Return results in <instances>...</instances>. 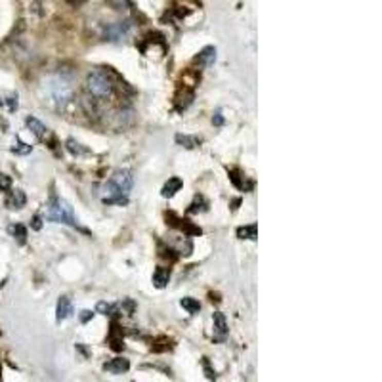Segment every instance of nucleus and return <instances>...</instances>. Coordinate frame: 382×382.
Here are the masks:
<instances>
[{
	"label": "nucleus",
	"mask_w": 382,
	"mask_h": 382,
	"mask_svg": "<svg viewBox=\"0 0 382 382\" xmlns=\"http://www.w3.org/2000/svg\"><path fill=\"white\" fill-rule=\"evenodd\" d=\"M46 220L54 222V224H65L71 228H79V222L73 214V208L69 207V203L61 201V199H54L50 203V207L46 210Z\"/></svg>",
	"instance_id": "obj_1"
},
{
	"label": "nucleus",
	"mask_w": 382,
	"mask_h": 382,
	"mask_svg": "<svg viewBox=\"0 0 382 382\" xmlns=\"http://www.w3.org/2000/svg\"><path fill=\"white\" fill-rule=\"evenodd\" d=\"M134 186V176L130 170H117L113 178L105 184V191L107 197H119V195H126Z\"/></svg>",
	"instance_id": "obj_2"
},
{
	"label": "nucleus",
	"mask_w": 382,
	"mask_h": 382,
	"mask_svg": "<svg viewBox=\"0 0 382 382\" xmlns=\"http://www.w3.org/2000/svg\"><path fill=\"white\" fill-rule=\"evenodd\" d=\"M86 84L88 90L96 98H109V96L113 94V82H111V79L103 71H94V73L88 75Z\"/></svg>",
	"instance_id": "obj_3"
},
{
	"label": "nucleus",
	"mask_w": 382,
	"mask_h": 382,
	"mask_svg": "<svg viewBox=\"0 0 382 382\" xmlns=\"http://www.w3.org/2000/svg\"><path fill=\"white\" fill-rule=\"evenodd\" d=\"M128 31H130V25H128L126 21H119V23H113V25L105 27V37H107L109 41L119 42V41H124V37L128 34Z\"/></svg>",
	"instance_id": "obj_4"
},
{
	"label": "nucleus",
	"mask_w": 382,
	"mask_h": 382,
	"mask_svg": "<svg viewBox=\"0 0 382 382\" xmlns=\"http://www.w3.org/2000/svg\"><path fill=\"white\" fill-rule=\"evenodd\" d=\"M212 323H214V340L224 342L228 338V323H226L224 314L216 312V314L212 315Z\"/></svg>",
	"instance_id": "obj_5"
},
{
	"label": "nucleus",
	"mask_w": 382,
	"mask_h": 382,
	"mask_svg": "<svg viewBox=\"0 0 382 382\" xmlns=\"http://www.w3.org/2000/svg\"><path fill=\"white\" fill-rule=\"evenodd\" d=\"M216 61V48L214 46H207L203 48L199 56H195L193 63H199V65H205V67H210Z\"/></svg>",
	"instance_id": "obj_6"
},
{
	"label": "nucleus",
	"mask_w": 382,
	"mask_h": 382,
	"mask_svg": "<svg viewBox=\"0 0 382 382\" xmlns=\"http://www.w3.org/2000/svg\"><path fill=\"white\" fill-rule=\"evenodd\" d=\"M71 314H73L71 300H69L67 296H61L60 300H58V308H56V319H58V321H63V319H67Z\"/></svg>",
	"instance_id": "obj_7"
},
{
	"label": "nucleus",
	"mask_w": 382,
	"mask_h": 382,
	"mask_svg": "<svg viewBox=\"0 0 382 382\" xmlns=\"http://www.w3.org/2000/svg\"><path fill=\"white\" fill-rule=\"evenodd\" d=\"M103 369H105V371H109V373H115V375H122V373H126L128 369H130V363H128V359L117 357V359H113V361L105 363V365H103Z\"/></svg>",
	"instance_id": "obj_8"
},
{
	"label": "nucleus",
	"mask_w": 382,
	"mask_h": 382,
	"mask_svg": "<svg viewBox=\"0 0 382 382\" xmlns=\"http://www.w3.org/2000/svg\"><path fill=\"white\" fill-rule=\"evenodd\" d=\"M25 203H27V197H25V193H23L21 189H15V191H12V193H10V197L6 199V207L12 208V210H15V208L25 207Z\"/></svg>",
	"instance_id": "obj_9"
},
{
	"label": "nucleus",
	"mask_w": 382,
	"mask_h": 382,
	"mask_svg": "<svg viewBox=\"0 0 382 382\" xmlns=\"http://www.w3.org/2000/svg\"><path fill=\"white\" fill-rule=\"evenodd\" d=\"M181 189V180L180 178H170V180L162 186V191L161 195L162 197H167V199H170V197H174L178 191Z\"/></svg>",
	"instance_id": "obj_10"
},
{
	"label": "nucleus",
	"mask_w": 382,
	"mask_h": 382,
	"mask_svg": "<svg viewBox=\"0 0 382 382\" xmlns=\"http://www.w3.org/2000/svg\"><path fill=\"white\" fill-rule=\"evenodd\" d=\"M8 233L12 235L14 239H17L20 245H23V243L27 241V228L23 224H12V226H8Z\"/></svg>",
	"instance_id": "obj_11"
},
{
	"label": "nucleus",
	"mask_w": 382,
	"mask_h": 382,
	"mask_svg": "<svg viewBox=\"0 0 382 382\" xmlns=\"http://www.w3.org/2000/svg\"><path fill=\"white\" fill-rule=\"evenodd\" d=\"M176 143H178V145H181V148H186V149H195V148H199L201 140H199L197 136L176 134Z\"/></svg>",
	"instance_id": "obj_12"
},
{
	"label": "nucleus",
	"mask_w": 382,
	"mask_h": 382,
	"mask_svg": "<svg viewBox=\"0 0 382 382\" xmlns=\"http://www.w3.org/2000/svg\"><path fill=\"white\" fill-rule=\"evenodd\" d=\"M25 124H27V128L33 132L34 136H37V138H42V136L46 134V130H48V128L44 126V124H42L39 119H34V117H27Z\"/></svg>",
	"instance_id": "obj_13"
},
{
	"label": "nucleus",
	"mask_w": 382,
	"mask_h": 382,
	"mask_svg": "<svg viewBox=\"0 0 382 382\" xmlns=\"http://www.w3.org/2000/svg\"><path fill=\"white\" fill-rule=\"evenodd\" d=\"M170 281V271L165 268H157L153 274V285L157 288H162L167 287V283Z\"/></svg>",
	"instance_id": "obj_14"
},
{
	"label": "nucleus",
	"mask_w": 382,
	"mask_h": 382,
	"mask_svg": "<svg viewBox=\"0 0 382 382\" xmlns=\"http://www.w3.org/2000/svg\"><path fill=\"white\" fill-rule=\"evenodd\" d=\"M237 237H239V239H250V241H256V237H258V228H256V224L247 226V228H239L237 229Z\"/></svg>",
	"instance_id": "obj_15"
},
{
	"label": "nucleus",
	"mask_w": 382,
	"mask_h": 382,
	"mask_svg": "<svg viewBox=\"0 0 382 382\" xmlns=\"http://www.w3.org/2000/svg\"><path fill=\"white\" fill-rule=\"evenodd\" d=\"M65 148H67L69 153L75 155V157H77V155H86V153H88V149H86V148H82L81 143H79L77 140H73V138H69L67 143H65Z\"/></svg>",
	"instance_id": "obj_16"
},
{
	"label": "nucleus",
	"mask_w": 382,
	"mask_h": 382,
	"mask_svg": "<svg viewBox=\"0 0 382 382\" xmlns=\"http://www.w3.org/2000/svg\"><path fill=\"white\" fill-rule=\"evenodd\" d=\"M12 151H14L15 155H29L31 151H33V148H31V145H27L25 141H21L20 138L15 136L14 145H12Z\"/></svg>",
	"instance_id": "obj_17"
},
{
	"label": "nucleus",
	"mask_w": 382,
	"mask_h": 382,
	"mask_svg": "<svg viewBox=\"0 0 382 382\" xmlns=\"http://www.w3.org/2000/svg\"><path fill=\"white\" fill-rule=\"evenodd\" d=\"M181 308L188 310L189 314H199V310H201V304L195 300V298H181Z\"/></svg>",
	"instance_id": "obj_18"
},
{
	"label": "nucleus",
	"mask_w": 382,
	"mask_h": 382,
	"mask_svg": "<svg viewBox=\"0 0 382 382\" xmlns=\"http://www.w3.org/2000/svg\"><path fill=\"white\" fill-rule=\"evenodd\" d=\"M103 203H105V205H121V207H124V205H128V197L126 195H119V197H103Z\"/></svg>",
	"instance_id": "obj_19"
},
{
	"label": "nucleus",
	"mask_w": 382,
	"mask_h": 382,
	"mask_svg": "<svg viewBox=\"0 0 382 382\" xmlns=\"http://www.w3.org/2000/svg\"><path fill=\"white\" fill-rule=\"evenodd\" d=\"M96 312H98V314H101V315H111L115 312V306H113V304H109V302H98Z\"/></svg>",
	"instance_id": "obj_20"
},
{
	"label": "nucleus",
	"mask_w": 382,
	"mask_h": 382,
	"mask_svg": "<svg viewBox=\"0 0 382 382\" xmlns=\"http://www.w3.org/2000/svg\"><path fill=\"white\" fill-rule=\"evenodd\" d=\"M12 188V178L8 174H0V193H4Z\"/></svg>",
	"instance_id": "obj_21"
},
{
	"label": "nucleus",
	"mask_w": 382,
	"mask_h": 382,
	"mask_svg": "<svg viewBox=\"0 0 382 382\" xmlns=\"http://www.w3.org/2000/svg\"><path fill=\"white\" fill-rule=\"evenodd\" d=\"M119 308H121L122 312H126L128 315H132V314H134V310H136V304L132 300H122L121 304H119Z\"/></svg>",
	"instance_id": "obj_22"
},
{
	"label": "nucleus",
	"mask_w": 382,
	"mask_h": 382,
	"mask_svg": "<svg viewBox=\"0 0 382 382\" xmlns=\"http://www.w3.org/2000/svg\"><path fill=\"white\" fill-rule=\"evenodd\" d=\"M6 103H8V109L14 113L15 109H17V94H14V96H10L6 100Z\"/></svg>",
	"instance_id": "obj_23"
},
{
	"label": "nucleus",
	"mask_w": 382,
	"mask_h": 382,
	"mask_svg": "<svg viewBox=\"0 0 382 382\" xmlns=\"http://www.w3.org/2000/svg\"><path fill=\"white\" fill-rule=\"evenodd\" d=\"M31 228H33L34 231H41V229H42V218H41V216H34Z\"/></svg>",
	"instance_id": "obj_24"
},
{
	"label": "nucleus",
	"mask_w": 382,
	"mask_h": 382,
	"mask_svg": "<svg viewBox=\"0 0 382 382\" xmlns=\"http://www.w3.org/2000/svg\"><path fill=\"white\" fill-rule=\"evenodd\" d=\"M92 317H94V314H92L90 310H82V312H81V321L82 323H88Z\"/></svg>",
	"instance_id": "obj_25"
},
{
	"label": "nucleus",
	"mask_w": 382,
	"mask_h": 382,
	"mask_svg": "<svg viewBox=\"0 0 382 382\" xmlns=\"http://www.w3.org/2000/svg\"><path fill=\"white\" fill-rule=\"evenodd\" d=\"M212 122H214L216 126H222V124H224V117H222L220 111H218V113L214 115V119H212Z\"/></svg>",
	"instance_id": "obj_26"
},
{
	"label": "nucleus",
	"mask_w": 382,
	"mask_h": 382,
	"mask_svg": "<svg viewBox=\"0 0 382 382\" xmlns=\"http://www.w3.org/2000/svg\"><path fill=\"white\" fill-rule=\"evenodd\" d=\"M67 2L71 4V6H82L86 0H67Z\"/></svg>",
	"instance_id": "obj_27"
}]
</instances>
